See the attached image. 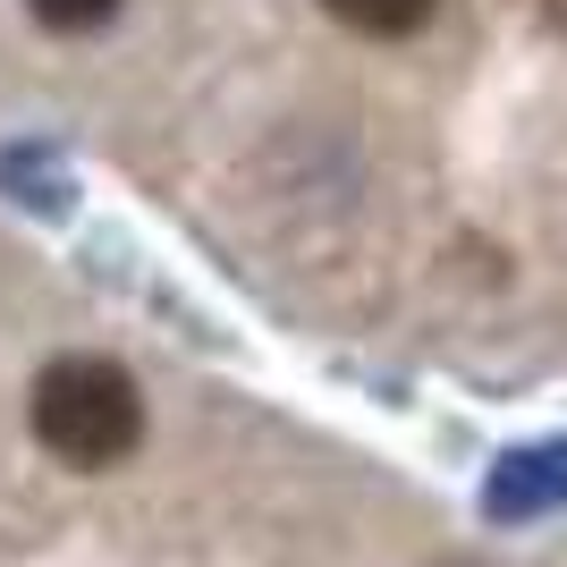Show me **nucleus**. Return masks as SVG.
I'll return each instance as SVG.
<instances>
[{"label":"nucleus","instance_id":"nucleus-1","mask_svg":"<svg viewBox=\"0 0 567 567\" xmlns=\"http://www.w3.org/2000/svg\"><path fill=\"white\" fill-rule=\"evenodd\" d=\"M34 441L60 466H85V474L136 457V441H144L136 373L111 364V355H51L34 373Z\"/></svg>","mask_w":567,"mask_h":567},{"label":"nucleus","instance_id":"nucleus-2","mask_svg":"<svg viewBox=\"0 0 567 567\" xmlns=\"http://www.w3.org/2000/svg\"><path fill=\"white\" fill-rule=\"evenodd\" d=\"M559 499H567V441L499 457V474L483 483V508H492V517H543Z\"/></svg>","mask_w":567,"mask_h":567},{"label":"nucleus","instance_id":"nucleus-3","mask_svg":"<svg viewBox=\"0 0 567 567\" xmlns=\"http://www.w3.org/2000/svg\"><path fill=\"white\" fill-rule=\"evenodd\" d=\"M348 34H364V43H399V34H424L432 9L441 0H322Z\"/></svg>","mask_w":567,"mask_h":567},{"label":"nucleus","instance_id":"nucleus-4","mask_svg":"<svg viewBox=\"0 0 567 567\" xmlns=\"http://www.w3.org/2000/svg\"><path fill=\"white\" fill-rule=\"evenodd\" d=\"M34 9V25H51V34H102V25L118 18V0H25Z\"/></svg>","mask_w":567,"mask_h":567}]
</instances>
